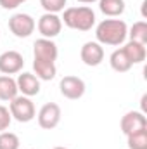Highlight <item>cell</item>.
<instances>
[{"mask_svg":"<svg viewBox=\"0 0 147 149\" xmlns=\"http://www.w3.org/2000/svg\"><path fill=\"white\" fill-rule=\"evenodd\" d=\"M10 123H12V116H10L9 108H5V106H2V104H0V132L9 130Z\"/></svg>","mask_w":147,"mask_h":149,"instance_id":"cell-22","label":"cell"},{"mask_svg":"<svg viewBox=\"0 0 147 149\" xmlns=\"http://www.w3.org/2000/svg\"><path fill=\"white\" fill-rule=\"evenodd\" d=\"M109 64L116 73H126V71H130V68H132V63L128 61V57H126V54L123 52V49H116V50L111 54L109 56Z\"/></svg>","mask_w":147,"mask_h":149,"instance_id":"cell-17","label":"cell"},{"mask_svg":"<svg viewBox=\"0 0 147 149\" xmlns=\"http://www.w3.org/2000/svg\"><path fill=\"white\" fill-rule=\"evenodd\" d=\"M19 94L17 83L9 74H0V101H12Z\"/></svg>","mask_w":147,"mask_h":149,"instance_id":"cell-15","label":"cell"},{"mask_svg":"<svg viewBox=\"0 0 147 149\" xmlns=\"http://www.w3.org/2000/svg\"><path fill=\"white\" fill-rule=\"evenodd\" d=\"M16 83H17V90L21 92V95L33 97L40 94V80L33 73H21L17 76Z\"/></svg>","mask_w":147,"mask_h":149,"instance_id":"cell-12","label":"cell"},{"mask_svg":"<svg viewBox=\"0 0 147 149\" xmlns=\"http://www.w3.org/2000/svg\"><path fill=\"white\" fill-rule=\"evenodd\" d=\"M128 38L132 42H139V43H147V23L146 21H137L132 24V28L128 30Z\"/></svg>","mask_w":147,"mask_h":149,"instance_id":"cell-18","label":"cell"},{"mask_svg":"<svg viewBox=\"0 0 147 149\" xmlns=\"http://www.w3.org/2000/svg\"><path fill=\"white\" fill-rule=\"evenodd\" d=\"M87 90V85L85 81L80 78V76H74V74H68L64 78H61L59 81V92L62 97L69 99V101H76V99H81L83 94Z\"/></svg>","mask_w":147,"mask_h":149,"instance_id":"cell-5","label":"cell"},{"mask_svg":"<svg viewBox=\"0 0 147 149\" xmlns=\"http://www.w3.org/2000/svg\"><path fill=\"white\" fill-rule=\"evenodd\" d=\"M54 149H68V148H62V146H57V148H54Z\"/></svg>","mask_w":147,"mask_h":149,"instance_id":"cell-25","label":"cell"},{"mask_svg":"<svg viewBox=\"0 0 147 149\" xmlns=\"http://www.w3.org/2000/svg\"><path fill=\"white\" fill-rule=\"evenodd\" d=\"M33 71H35V76H37L38 80L50 81L52 78H55L57 68H55V63H49V61H38V59H33Z\"/></svg>","mask_w":147,"mask_h":149,"instance_id":"cell-14","label":"cell"},{"mask_svg":"<svg viewBox=\"0 0 147 149\" xmlns=\"http://www.w3.org/2000/svg\"><path fill=\"white\" fill-rule=\"evenodd\" d=\"M61 21L76 31H90L95 26V12L87 5L68 7L61 17Z\"/></svg>","mask_w":147,"mask_h":149,"instance_id":"cell-2","label":"cell"},{"mask_svg":"<svg viewBox=\"0 0 147 149\" xmlns=\"http://www.w3.org/2000/svg\"><path fill=\"white\" fill-rule=\"evenodd\" d=\"M38 31L42 38H55L61 30H62V21L57 14H52V12H45L43 16H40L38 19V24H37Z\"/></svg>","mask_w":147,"mask_h":149,"instance_id":"cell-7","label":"cell"},{"mask_svg":"<svg viewBox=\"0 0 147 149\" xmlns=\"http://www.w3.org/2000/svg\"><path fill=\"white\" fill-rule=\"evenodd\" d=\"M21 141L14 132H0V149H19Z\"/></svg>","mask_w":147,"mask_h":149,"instance_id":"cell-20","label":"cell"},{"mask_svg":"<svg viewBox=\"0 0 147 149\" xmlns=\"http://www.w3.org/2000/svg\"><path fill=\"white\" fill-rule=\"evenodd\" d=\"M35 28H37V23L30 14L17 12L9 19V30L17 38H28L35 31Z\"/></svg>","mask_w":147,"mask_h":149,"instance_id":"cell-4","label":"cell"},{"mask_svg":"<svg viewBox=\"0 0 147 149\" xmlns=\"http://www.w3.org/2000/svg\"><path fill=\"white\" fill-rule=\"evenodd\" d=\"M119 128L125 135H130L137 130L147 128V118L146 113L142 111H128L119 121Z\"/></svg>","mask_w":147,"mask_h":149,"instance_id":"cell-10","label":"cell"},{"mask_svg":"<svg viewBox=\"0 0 147 149\" xmlns=\"http://www.w3.org/2000/svg\"><path fill=\"white\" fill-rule=\"evenodd\" d=\"M9 111H10L12 120H16L19 123H28L37 116V109H35L33 101L26 95H16L9 102Z\"/></svg>","mask_w":147,"mask_h":149,"instance_id":"cell-3","label":"cell"},{"mask_svg":"<svg viewBox=\"0 0 147 149\" xmlns=\"http://www.w3.org/2000/svg\"><path fill=\"white\" fill-rule=\"evenodd\" d=\"M126 144L128 149H147V128L126 135Z\"/></svg>","mask_w":147,"mask_h":149,"instance_id":"cell-19","label":"cell"},{"mask_svg":"<svg viewBox=\"0 0 147 149\" xmlns=\"http://www.w3.org/2000/svg\"><path fill=\"white\" fill-rule=\"evenodd\" d=\"M24 66V59L23 54H19L17 50H5L3 54H0V73L2 74H17L21 73Z\"/></svg>","mask_w":147,"mask_h":149,"instance_id":"cell-8","label":"cell"},{"mask_svg":"<svg viewBox=\"0 0 147 149\" xmlns=\"http://www.w3.org/2000/svg\"><path fill=\"white\" fill-rule=\"evenodd\" d=\"M24 2H28V0H0V7L5 10H12V9H17L19 5H23Z\"/></svg>","mask_w":147,"mask_h":149,"instance_id":"cell-23","label":"cell"},{"mask_svg":"<svg viewBox=\"0 0 147 149\" xmlns=\"http://www.w3.org/2000/svg\"><path fill=\"white\" fill-rule=\"evenodd\" d=\"M95 42H99L101 45H111V47H118L121 43H125V40L128 38V26L123 19H104L97 24L95 28Z\"/></svg>","mask_w":147,"mask_h":149,"instance_id":"cell-1","label":"cell"},{"mask_svg":"<svg viewBox=\"0 0 147 149\" xmlns=\"http://www.w3.org/2000/svg\"><path fill=\"white\" fill-rule=\"evenodd\" d=\"M68 0H40V5L43 7L45 12H52V14H57L61 10H64Z\"/></svg>","mask_w":147,"mask_h":149,"instance_id":"cell-21","label":"cell"},{"mask_svg":"<svg viewBox=\"0 0 147 149\" xmlns=\"http://www.w3.org/2000/svg\"><path fill=\"white\" fill-rule=\"evenodd\" d=\"M80 57L87 66H99L104 61V47L99 42H87L80 50Z\"/></svg>","mask_w":147,"mask_h":149,"instance_id":"cell-11","label":"cell"},{"mask_svg":"<svg viewBox=\"0 0 147 149\" xmlns=\"http://www.w3.org/2000/svg\"><path fill=\"white\" fill-rule=\"evenodd\" d=\"M80 3H94V2H99V0H76Z\"/></svg>","mask_w":147,"mask_h":149,"instance_id":"cell-24","label":"cell"},{"mask_svg":"<svg viewBox=\"0 0 147 149\" xmlns=\"http://www.w3.org/2000/svg\"><path fill=\"white\" fill-rule=\"evenodd\" d=\"M99 9L107 17H119L125 12L126 5L125 0H99Z\"/></svg>","mask_w":147,"mask_h":149,"instance_id":"cell-16","label":"cell"},{"mask_svg":"<svg viewBox=\"0 0 147 149\" xmlns=\"http://www.w3.org/2000/svg\"><path fill=\"white\" fill-rule=\"evenodd\" d=\"M61 106L55 104V102H47L40 108V111L37 114V120H38V125L40 128L43 130H54L59 123H61Z\"/></svg>","mask_w":147,"mask_h":149,"instance_id":"cell-6","label":"cell"},{"mask_svg":"<svg viewBox=\"0 0 147 149\" xmlns=\"http://www.w3.org/2000/svg\"><path fill=\"white\" fill-rule=\"evenodd\" d=\"M121 49H123V52L126 54V57H128V61L132 63V66H133V64L144 63L146 57H147V49H146L144 43L128 40V42L125 43V47H121Z\"/></svg>","mask_w":147,"mask_h":149,"instance_id":"cell-13","label":"cell"},{"mask_svg":"<svg viewBox=\"0 0 147 149\" xmlns=\"http://www.w3.org/2000/svg\"><path fill=\"white\" fill-rule=\"evenodd\" d=\"M57 56H59V50H57V45H55L54 40H50V38H38L33 43V59L55 63Z\"/></svg>","mask_w":147,"mask_h":149,"instance_id":"cell-9","label":"cell"}]
</instances>
